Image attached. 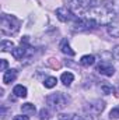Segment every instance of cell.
<instances>
[{
  "label": "cell",
  "mask_w": 119,
  "mask_h": 120,
  "mask_svg": "<svg viewBox=\"0 0 119 120\" xmlns=\"http://www.w3.org/2000/svg\"><path fill=\"white\" fill-rule=\"evenodd\" d=\"M115 13L108 6H91L83 14L84 18L92 21L97 27L98 25H108L115 20Z\"/></svg>",
  "instance_id": "6da1fadb"
},
{
  "label": "cell",
  "mask_w": 119,
  "mask_h": 120,
  "mask_svg": "<svg viewBox=\"0 0 119 120\" xmlns=\"http://www.w3.org/2000/svg\"><path fill=\"white\" fill-rule=\"evenodd\" d=\"M20 30V21L13 15H1V24L0 31L3 35H14Z\"/></svg>",
  "instance_id": "7a4b0ae2"
},
{
  "label": "cell",
  "mask_w": 119,
  "mask_h": 120,
  "mask_svg": "<svg viewBox=\"0 0 119 120\" xmlns=\"http://www.w3.org/2000/svg\"><path fill=\"white\" fill-rule=\"evenodd\" d=\"M46 103L51 109L53 110H62L67 106L69 103V98L63 94V92H55V94H51L46 96Z\"/></svg>",
  "instance_id": "3957f363"
},
{
  "label": "cell",
  "mask_w": 119,
  "mask_h": 120,
  "mask_svg": "<svg viewBox=\"0 0 119 120\" xmlns=\"http://www.w3.org/2000/svg\"><path fill=\"white\" fill-rule=\"evenodd\" d=\"M104 109H105V102L101 99H95V101L87 103V106H86V112L90 116H98L99 113H102Z\"/></svg>",
  "instance_id": "277c9868"
},
{
  "label": "cell",
  "mask_w": 119,
  "mask_h": 120,
  "mask_svg": "<svg viewBox=\"0 0 119 120\" xmlns=\"http://www.w3.org/2000/svg\"><path fill=\"white\" fill-rule=\"evenodd\" d=\"M97 73H99L101 75H105V77H112L115 74V67L108 61H101L97 66Z\"/></svg>",
  "instance_id": "5b68a950"
},
{
  "label": "cell",
  "mask_w": 119,
  "mask_h": 120,
  "mask_svg": "<svg viewBox=\"0 0 119 120\" xmlns=\"http://www.w3.org/2000/svg\"><path fill=\"white\" fill-rule=\"evenodd\" d=\"M56 17H58V20L62 21V22H67V21H70L73 18V13L67 7H59L56 10Z\"/></svg>",
  "instance_id": "8992f818"
},
{
  "label": "cell",
  "mask_w": 119,
  "mask_h": 120,
  "mask_svg": "<svg viewBox=\"0 0 119 120\" xmlns=\"http://www.w3.org/2000/svg\"><path fill=\"white\" fill-rule=\"evenodd\" d=\"M66 1L69 3V6H70L71 10L80 11V10H83V8H86L88 6L91 0H66Z\"/></svg>",
  "instance_id": "52a82bcc"
},
{
  "label": "cell",
  "mask_w": 119,
  "mask_h": 120,
  "mask_svg": "<svg viewBox=\"0 0 119 120\" xmlns=\"http://www.w3.org/2000/svg\"><path fill=\"white\" fill-rule=\"evenodd\" d=\"M107 31L112 38H119V21L114 20L111 24L107 25Z\"/></svg>",
  "instance_id": "ba28073f"
},
{
  "label": "cell",
  "mask_w": 119,
  "mask_h": 120,
  "mask_svg": "<svg viewBox=\"0 0 119 120\" xmlns=\"http://www.w3.org/2000/svg\"><path fill=\"white\" fill-rule=\"evenodd\" d=\"M60 50H62V53H64L67 56H74L76 55V52L71 49V46H70V43L66 38L62 39V42H60Z\"/></svg>",
  "instance_id": "9c48e42d"
},
{
  "label": "cell",
  "mask_w": 119,
  "mask_h": 120,
  "mask_svg": "<svg viewBox=\"0 0 119 120\" xmlns=\"http://www.w3.org/2000/svg\"><path fill=\"white\" fill-rule=\"evenodd\" d=\"M16 78H17V70L11 68V70L4 71L3 82H4V84H11V82H14V81H16Z\"/></svg>",
  "instance_id": "30bf717a"
},
{
  "label": "cell",
  "mask_w": 119,
  "mask_h": 120,
  "mask_svg": "<svg viewBox=\"0 0 119 120\" xmlns=\"http://www.w3.org/2000/svg\"><path fill=\"white\" fill-rule=\"evenodd\" d=\"M21 112H23L24 115H27V116H31V115H35L36 108H35L34 103L27 102V103H23V105H21Z\"/></svg>",
  "instance_id": "8fae6325"
},
{
  "label": "cell",
  "mask_w": 119,
  "mask_h": 120,
  "mask_svg": "<svg viewBox=\"0 0 119 120\" xmlns=\"http://www.w3.org/2000/svg\"><path fill=\"white\" fill-rule=\"evenodd\" d=\"M25 53H27L25 46H18V48H14V49L11 50L13 57H14V59H17V60H21L24 56H25Z\"/></svg>",
  "instance_id": "7c38bea8"
},
{
  "label": "cell",
  "mask_w": 119,
  "mask_h": 120,
  "mask_svg": "<svg viewBox=\"0 0 119 120\" xmlns=\"http://www.w3.org/2000/svg\"><path fill=\"white\" fill-rule=\"evenodd\" d=\"M60 81H62L66 87H69V85H71V82L74 81V75H73L70 71H64V73L60 75Z\"/></svg>",
  "instance_id": "4fadbf2b"
},
{
  "label": "cell",
  "mask_w": 119,
  "mask_h": 120,
  "mask_svg": "<svg viewBox=\"0 0 119 120\" xmlns=\"http://www.w3.org/2000/svg\"><path fill=\"white\" fill-rule=\"evenodd\" d=\"M95 63V57L92 55H84L81 59H80V64L84 66V67H90Z\"/></svg>",
  "instance_id": "5bb4252c"
},
{
  "label": "cell",
  "mask_w": 119,
  "mask_h": 120,
  "mask_svg": "<svg viewBox=\"0 0 119 120\" xmlns=\"http://www.w3.org/2000/svg\"><path fill=\"white\" fill-rule=\"evenodd\" d=\"M13 94L17 96V98H25L27 96V88L24 85H16L13 88Z\"/></svg>",
  "instance_id": "9a60e30c"
},
{
  "label": "cell",
  "mask_w": 119,
  "mask_h": 120,
  "mask_svg": "<svg viewBox=\"0 0 119 120\" xmlns=\"http://www.w3.org/2000/svg\"><path fill=\"white\" fill-rule=\"evenodd\" d=\"M16 46L11 41H7V39H3L1 43H0V50L1 52H7V50H13Z\"/></svg>",
  "instance_id": "2e32d148"
},
{
  "label": "cell",
  "mask_w": 119,
  "mask_h": 120,
  "mask_svg": "<svg viewBox=\"0 0 119 120\" xmlns=\"http://www.w3.org/2000/svg\"><path fill=\"white\" fill-rule=\"evenodd\" d=\"M56 84H58V78L56 77H48V78H45V81H44V87L45 88H53V87H56Z\"/></svg>",
  "instance_id": "e0dca14e"
},
{
  "label": "cell",
  "mask_w": 119,
  "mask_h": 120,
  "mask_svg": "<svg viewBox=\"0 0 119 120\" xmlns=\"http://www.w3.org/2000/svg\"><path fill=\"white\" fill-rule=\"evenodd\" d=\"M99 90H101V92H102L104 95H109V94L114 92V87L109 85L108 82H102V84L99 85Z\"/></svg>",
  "instance_id": "ac0fdd59"
},
{
  "label": "cell",
  "mask_w": 119,
  "mask_h": 120,
  "mask_svg": "<svg viewBox=\"0 0 119 120\" xmlns=\"http://www.w3.org/2000/svg\"><path fill=\"white\" fill-rule=\"evenodd\" d=\"M49 119H51V112H49V109H46V108L41 109V110H39V120H49Z\"/></svg>",
  "instance_id": "d6986e66"
},
{
  "label": "cell",
  "mask_w": 119,
  "mask_h": 120,
  "mask_svg": "<svg viewBox=\"0 0 119 120\" xmlns=\"http://www.w3.org/2000/svg\"><path fill=\"white\" fill-rule=\"evenodd\" d=\"M109 119H111V120L119 119V105L111 109V112H109Z\"/></svg>",
  "instance_id": "ffe728a7"
},
{
  "label": "cell",
  "mask_w": 119,
  "mask_h": 120,
  "mask_svg": "<svg viewBox=\"0 0 119 120\" xmlns=\"http://www.w3.org/2000/svg\"><path fill=\"white\" fill-rule=\"evenodd\" d=\"M108 7H109L115 14H119V0H112V1L108 4Z\"/></svg>",
  "instance_id": "44dd1931"
},
{
  "label": "cell",
  "mask_w": 119,
  "mask_h": 120,
  "mask_svg": "<svg viewBox=\"0 0 119 120\" xmlns=\"http://www.w3.org/2000/svg\"><path fill=\"white\" fill-rule=\"evenodd\" d=\"M56 120H74V115H71V113H62L58 116V119Z\"/></svg>",
  "instance_id": "7402d4cb"
},
{
  "label": "cell",
  "mask_w": 119,
  "mask_h": 120,
  "mask_svg": "<svg viewBox=\"0 0 119 120\" xmlns=\"http://www.w3.org/2000/svg\"><path fill=\"white\" fill-rule=\"evenodd\" d=\"M8 67V63L6 59H1L0 60V71H6V68Z\"/></svg>",
  "instance_id": "603a6c76"
},
{
  "label": "cell",
  "mask_w": 119,
  "mask_h": 120,
  "mask_svg": "<svg viewBox=\"0 0 119 120\" xmlns=\"http://www.w3.org/2000/svg\"><path fill=\"white\" fill-rule=\"evenodd\" d=\"M112 56L116 60H119V45H116V46L112 49Z\"/></svg>",
  "instance_id": "cb8c5ba5"
},
{
  "label": "cell",
  "mask_w": 119,
  "mask_h": 120,
  "mask_svg": "<svg viewBox=\"0 0 119 120\" xmlns=\"http://www.w3.org/2000/svg\"><path fill=\"white\" fill-rule=\"evenodd\" d=\"M13 120H30V117L27 116V115H17V116H14V119Z\"/></svg>",
  "instance_id": "d4e9b609"
},
{
  "label": "cell",
  "mask_w": 119,
  "mask_h": 120,
  "mask_svg": "<svg viewBox=\"0 0 119 120\" xmlns=\"http://www.w3.org/2000/svg\"><path fill=\"white\" fill-rule=\"evenodd\" d=\"M94 1H97V3H98V1H105V0H94Z\"/></svg>",
  "instance_id": "484cf974"
},
{
  "label": "cell",
  "mask_w": 119,
  "mask_h": 120,
  "mask_svg": "<svg viewBox=\"0 0 119 120\" xmlns=\"http://www.w3.org/2000/svg\"><path fill=\"white\" fill-rule=\"evenodd\" d=\"M116 92H118V94H119V87H118V90H116Z\"/></svg>",
  "instance_id": "4316f807"
},
{
  "label": "cell",
  "mask_w": 119,
  "mask_h": 120,
  "mask_svg": "<svg viewBox=\"0 0 119 120\" xmlns=\"http://www.w3.org/2000/svg\"><path fill=\"white\" fill-rule=\"evenodd\" d=\"M76 120H81V119H76Z\"/></svg>",
  "instance_id": "83f0119b"
}]
</instances>
